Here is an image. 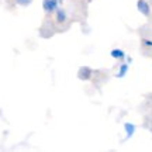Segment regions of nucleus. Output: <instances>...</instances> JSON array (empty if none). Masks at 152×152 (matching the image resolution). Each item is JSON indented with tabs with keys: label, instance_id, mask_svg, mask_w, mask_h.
Returning <instances> with one entry per match:
<instances>
[{
	"label": "nucleus",
	"instance_id": "obj_1",
	"mask_svg": "<svg viewBox=\"0 0 152 152\" xmlns=\"http://www.w3.org/2000/svg\"><path fill=\"white\" fill-rule=\"evenodd\" d=\"M138 7H140V10H141L144 14H148V13H149V9H148L147 3H145L144 0H140V1H138Z\"/></svg>",
	"mask_w": 152,
	"mask_h": 152
},
{
	"label": "nucleus",
	"instance_id": "obj_2",
	"mask_svg": "<svg viewBox=\"0 0 152 152\" xmlns=\"http://www.w3.org/2000/svg\"><path fill=\"white\" fill-rule=\"evenodd\" d=\"M111 55H113L114 58H123V56H124V54H123V51H118V49H115V51H113V52H111Z\"/></svg>",
	"mask_w": 152,
	"mask_h": 152
},
{
	"label": "nucleus",
	"instance_id": "obj_3",
	"mask_svg": "<svg viewBox=\"0 0 152 152\" xmlns=\"http://www.w3.org/2000/svg\"><path fill=\"white\" fill-rule=\"evenodd\" d=\"M125 72H127V65H123V69H121V72L118 73V76H123Z\"/></svg>",
	"mask_w": 152,
	"mask_h": 152
},
{
	"label": "nucleus",
	"instance_id": "obj_4",
	"mask_svg": "<svg viewBox=\"0 0 152 152\" xmlns=\"http://www.w3.org/2000/svg\"><path fill=\"white\" fill-rule=\"evenodd\" d=\"M125 128H127V131H128V135L134 131V127H131V125H125Z\"/></svg>",
	"mask_w": 152,
	"mask_h": 152
}]
</instances>
